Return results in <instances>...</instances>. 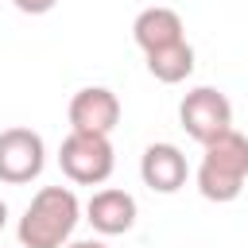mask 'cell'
<instances>
[{"label": "cell", "instance_id": "3957f363", "mask_svg": "<svg viewBox=\"0 0 248 248\" xmlns=\"http://www.w3.org/2000/svg\"><path fill=\"white\" fill-rule=\"evenodd\" d=\"M58 167L78 186H101V182H108V174L116 167V151H112L108 136L70 132L58 147Z\"/></svg>", "mask_w": 248, "mask_h": 248}, {"label": "cell", "instance_id": "ba28073f", "mask_svg": "<svg viewBox=\"0 0 248 248\" xmlns=\"http://www.w3.org/2000/svg\"><path fill=\"white\" fill-rule=\"evenodd\" d=\"M140 178L155 190V194H174L186 186L190 178V163L174 143H151L140 159Z\"/></svg>", "mask_w": 248, "mask_h": 248}, {"label": "cell", "instance_id": "52a82bcc", "mask_svg": "<svg viewBox=\"0 0 248 248\" xmlns=\"http://www.w3.org/2000/svg\"><path fill=\"white\" fill-rule=\"evenodd\" d=\"M136 198L120 186H105L85 202V221L101 232V236H120L136 225Z\"/></svg>", "mask_w": 248, "mask_h": 248}, {"label": "cell", "instance_id": "8fae6325", "mask_svg": "<svg viewBox=\"0 0 248 248\" xmlns=\"http://www.w3.org/2000/svg\"><path fill=\"white\" fill-rule=\"evenodd\" d=\"M12 4H16L23 16H46V12H50L58 0H12Z\"/></svg>", "mask_w": 248, "mask_h": 248}, {"label": "cell", "instance_id": "6da1fadb", "mask_svg": "<svg viewBox=\"0 0 248 248\" xmlns=\"http://www.w3.org/2000/svg\"><path fill=\"white\" fill-rule=\"evenodd\" d=\"M78 221H81L78 194L70 186H43L27 202L16 236H19L23 248H66Z\"/></svg>", "mask_w": 248, "mask_h": 248}, {"label": "cell", "instance_id": "7c38bea8", "mask_svg": "<svg viewBox=\"0 0 248 248\" xmlns=\"http://www.w3.org/2000/svg\"><path fill=\"white\" fill-rule=\"evenodd\" d=\"M66 248H108V244H101V240H74V244H66Z\"/></svg>", "mask_w": 248, "mask_h": 248}, {"label": "cell", "instance_id": "7a4b0ae2", "mask_svg": "<svg viewBox=\"0 0 248 248\" xmlns=\"http://www.w3.org/2000/svg\"><path fill=\"white\" fill-rule=\"evenodd\" d=\"M202 147H205V155H202V167H198V194L205 202L240 198V190L248 182V136L229 128Z\"/></svg>", "mask_w": 248, "mask_h": 248}, {"label": "cell", "instance_id": "5b68a950", "mask_svg": "<svg viewBox=\"0 0 248 248\" xmlns=\"http://www.w3.org/2000/svg\"><path fill=\"white\" fill-rule=\"evenodd\" d=\"M46 167V143L31 128H4L0 132V182L23 186L39 178Z\"/></svg>", "mask_w": 248, "mask_h": 248}, {"label": "cell", "instance_id": "30bf717a", "mask_svg": "<svg viewBox=\"0 0 248 248\" xmlns=\"http://www.w3.org/2000/svg\"><path fill=\"white\" fill-rule=\"evenodd\" d=\"M147 70L155 81L163 85H178L194 74V46L186 39L170 43V46H159V50H147Z\"/></svg>", "mask_w": 248, "mask_h": 248}, {"label": "cell", "instance_id": "8992f818", "mask_svg": "<svg viewBox=\"0 0 248 248\" xmlns=\"http://www.w3.org/2000/svg\"><path fill=\"white\" fill-rule=\"evenodd\" d=\"M70 132H93V136H112L120 124V97L105 85H85L70 97Z\"/></svg>", "mask_w": 248, "mask_h": 248}, {"label": "cell", "instance_id": "9c48e42d", "mask_svg": "<svg viewBox=\"0 0 248 248\" xmlns=\"http://www.w3.org/2000/svg\"><path fill=\"white\" fill-rule=\"evenodd\" d=\"M132 39L136 46L147 54V50H159V46H170L178 39H186V27H182V16L167 4H155V8H143L132 23Z\"/></svg>", "mask_w": 248, "mask_h": 248}, {"label": "cell", "instance_id": "4fadbf2b", "mask_svg": "<svg viewBox=\"0 0 248 248\" xmlns=\"http://www.w3.org/2000/svg\"><path fill=\"white\" fill-rule=\"evenodd\" d=\"M8 225V205H4V198H0V229Z\"/></svg>", "mask_w": 248, "mask_h": 248}, {"label": "cell", "instance_id": "277c9868", "mask_svg": "<svg viewBox=\"0 0 248 248\" xmlns=\"http://www.w3.org/2000/svg\"><path fill=\"white\" fill-rule=\"evenodd\" d=\"M178 120H182V128H186L190 140L209 143L213 136H221V132L232 128V105H229V97H225L221 89L198 85V89H190V93L182 97Z\"/></svg>", "mask_w": 248, "mask_h": 248}]
</instances>
